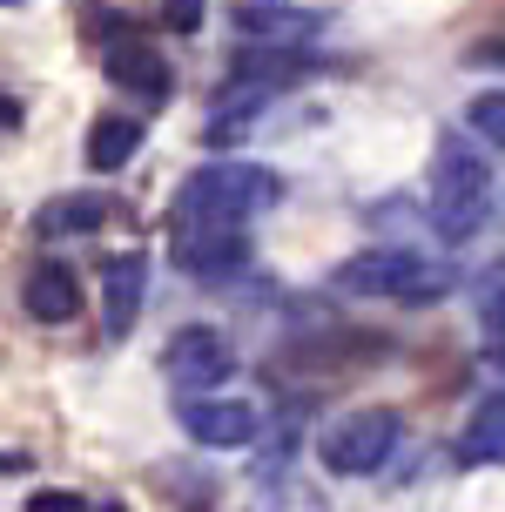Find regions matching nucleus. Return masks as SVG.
<instances>
[{
    "instance_id": "nucleus-9",
    "label": "nucleus",
    "mask_w": 505,
    "mask_h": 512,
    "mask_svg": "<svg viewBox=\"0 0 505 512\" xmlns=\"http://www.w3.org/2000/svg\"><path fill=\"white\" fill-rule=\"evenodd\" d=\"M411 250H357L344 270H337V290H351V297H398L404 277H411Z\"/></svg>"
},
{
    "instance_id": "nucleus-15",
    "label": "nucleus",
    "mask_w": 505,
    "mask_h": 512,
    "mask_svg": "<svg viewBox=\"0 0 505 512\" xmlns=\"http://www.w3.org/2000/svg\"><path fill=\"white\" fill-rule=\"evenodd\" d=\"M465 122H472V135H479V142L505 149V88H485L479 102H472V115H465Z\"/></svg>"
},
{
    "instance_id": "nucleus-8",
    "label": "nucleus",
    "mask_w": 505,
    "mask_h": 512,
    "mask_svg": "<svg viewBox=\"0 0 505 512\" xmlns=\"http://www.w3.org/2000/svg\"><path fill=\"white\" fill-rule=\"evenodd\" d=\"M21 310L34 317V324H68V317H81V283L68 263H34L21 283Z\"/></svg>"
},
{
    "instance_id": "nucleus-5",
    "label": "nucleus",
    "mask_w": 505,
    "mask_h": 512,
    "mask_svg": "<svg viewBox=\"0 0 505 512\" xmlns=\"http://www.w3.org/2000/svg\"><path fill=\"white\" fill-rule=\"evenodd\" d=\"M182 432H189V445H209V452H236V445H250L256 438V405H243V398H182Z\"/></svg>"
},
{
    "instance_id": "nucleus-6",
    "label": "nucleus",
    "mask_w": 505,
    "mask_h": 512,
    "mask_svg": "<svg viewBox=\"0 0 505 512\" xmlns=\"http://www.w3.org/2000/svg\"><path fill=\"white\" fill-rule=\"evenodd\" d=\"M142 297H149V256L142 250L108 256V263H101V331L128 337L135 317H142Z\"/></svg>"
},
{
    "instance_id": "nucleus-20",
    "label": "nucleus",
    "mask_w": 505,
    "mask_h": 512,
    "mask_svg": "<svg viewBox=\"0 0 505 512\" xmlns=\"http://www.w3.org/2000/svg\"><path fill=\"white\" fill-rule=\"evenodd\" d=\"M108 512H128V506H108Z\"/></svg>"
},
{
    "instance_id": "nucleus-10",
    "label": "nucleus",
    "mask_w": 505,
    "mask_h": 512,
    "mask_svg": "<svg viewBox=\"0 0 505 512\" xmlns=\"http://www.w3.org/2000/svg\"><path fill=\"white\" fill-rule=\"evenodd\" d=\"M108 196H54L41 216H34V230L41 236H88V230H101L108 223Z\"/></svg>"
},
{
    "instance_id": "nucleus-1",
    "label": "nucleus",
    "mask_w": 505,
    "mask_h": 512,
    "mask_svg": "<svg viewBox=\"0 0 505 512\" xmlns=\"http://www.w3.org/2000/svg\"><path fill=\"white\" fill-rule=\"evenodd\" d=\"M283 196V182L263 169V162H202L196 176L176 189V209H169V256L196 283L236 277L250 263V216L270 209Z\"/></svg>"
},
{
    "instance_id": "nucleus-18",
    "label": "nucleus",
    "mask_w": 505,
    "mask_h": 512,
    "mask_svg": "<svg viewBox=\"0 0 505 512\" xmlns=\"http://www.w3.org/2000/svg\"><path fill=\"white\" fill-rule=\"evenodd\" d=\"M27 465H34L27 452H0V472H27Z\"/></svg>"
},
{
    "instance_id": "nucleus-4",
    "label": "nucleus",
    "mask_w": 505,
    "mask_h": 512,
    "mask_svg": "<svg viewBox=\"0 0 505 512\" xmlns=\"http://www.w3.org/2000/svg\"><path fill=\"white\" fill-rule=\"evenodd\" d=\"M229 371H236V351H229V337L209 331V324H189V331H176V337H169V351H162V378L176 384L182 398L216 391Z\"/></svg>"
},
{
    "instance_id": "nucleus-12",
    "label": "nucleus",
    "mask_w": 505,
    "mask_h": 512,
    "mask_svg": "<svg viewBox=\"0 0 505 512\" xmlns=\"http://www.w3.org/2000/svg\"><path fill=\"white\" fill-rule=\"evenodd\" d=\"M465 459L472 465H499L505 459V391H492V398H479L472 405V425H465Z\"/></svg>"
},
{
    "instance_id": "nucleus-7",
    "label": "nucleus",
    "mask_w": 505,
    "mask_h": 512,
    "mask_svg": "<svg viewBox=\"0 0 505 512\" xmlns=\"http://www.w3.org/2000/svg\"><path fill=\"white\" fill-rule=\"evenodd\" d=\"M101 68H108V81L115 88H128V95H142V102H162L169 95V61H162V48H149V41H108L101 48Z\"/></svg>"
},
{
    "instance_id": "nucleus-3",
    "label": "nucleus",
    "mask_w": 505,
    "mask_h": 512,
    "mask_svg": "<svg viewBox=\"0 0 505 512\" xmlns=\"http://www.w3.org/2000/svg\"><path fill=\"white\" fill-rule=\"evenodd\" d=\"M391 445H398V411H351V418L324 425L317 459H324V472L357 479V472H378L391 459Z\"/></svg>"
},
{
    "instance_id": "nucleus-13",
    "label": "nucleus",
    "mask_w": 505,
    "mask_h": 512,
    "mask_svg": "<svg viewBox=\"0 0 505 512\" xmlns=\"http://www.w3.org/2000/svg\"><path fill=\"white\" fill-rule=\"evenodd\" d=\"M479 344L492 364H505V263H492L479 283Z\"/></svg>"
},
{
    "instance_id": "nucleus-17",
    "label": "nucleus",
    "mask_w": 505,
    "mask_h": 512,
    "mask_svg": "<svg viewBox=\"0 0 505 512\" xmlns=\"http://www.w3.org/2000/svg\"><path fill=\"white\" fill-rule=\"evenodd\" d=\"M27 512H88L75 492H27Z\"/></svg>"
},
{
    "instance_id": "nucleus-16",
    "label": "nucleus",
    "mask_w": 505,
    "mask_h": 512,
    "mask_svg": "<svg viewBox=\"0 0 505 512\" xmlns=\"http://www.w3.org/2000/svg\"><path fill=\"white\" fill-rule=\"evenodd\" d=\"M162 21H169V34H196L202 27V0H162Z\"/></svg>"
},
{
    "instance_id": "nucleus-2",
    "label": "nucleus",
    "mask_w": 505,
    "mask_h": 512,
    "mask_svg": "<svg viewBox=\"0 0 505 512\" xmlns=\"http://www.w3.org/2000/svg\"><path fill=\"white\" fill-rule=\"evenodd\" d=\"M431 230L445 236V243H472L485 230V216H492V169H485V155L472 142H458L445 135L438 155H431Z\"/></svg>"
},
{
    "instance_id": "nucleus-14",
    "label": "nucleus",
    "mask_w": 505,
    "mask_h": 512,
    "mask_svg": "<svg viewBox=\"0 0 505 512\" xmlns=\"http://www.w3.org/2000/svg\"><path fill=\"white\" fill-rule=\"evenodd\" d=\"M445 290H452V263L418 256V263H411V277H404V290H398V304H438Z\"/></svg>"
},
{
    "instance_id": "nucleus-21",
    "label": "nucleus",
    "mask_w": 505,
    "mask_h": 512,
    "mask_svg": "<svg viewBox=\"0 0 505 512\" xmlns=\"http://www.w3.org/2000/svg\"><path fill=\"white\" fill-rule=\"evenodd\" d=\"M7 7H14V0H7Z\"/></svg>"
},
{
    "instance_id": "nucleus-19",
    "label": "nucleus",
    "mask_w": 505,
    "mask_h": 512,
    "mask_svg": "<svg viewBox=\"0 0 505 512\" xmlns=\"http://www.w3.org/2000/svg\"><path fill=\"white\" fill-rule=\"evenodd\" d=\"M472 61H499V68H505V41H485V48L472 54Z\"/></svg>"
},
{
    "instance_id": "nucleus-11",
    "label": "nucleus",
    "mask_w": 505,
    "mask_h": 512,
    "mask_svg": "<svg viewBox=\"0 0 505 512\" xmlns=\"http://www.w3.org/2000/svg\"><path fill=\"white\" fill-rule=\"evenodd\" d=\"M142 149V122H128V115H101L95 128H88V169H122L128 155Z\"/></svg>"
}]
</instances>
